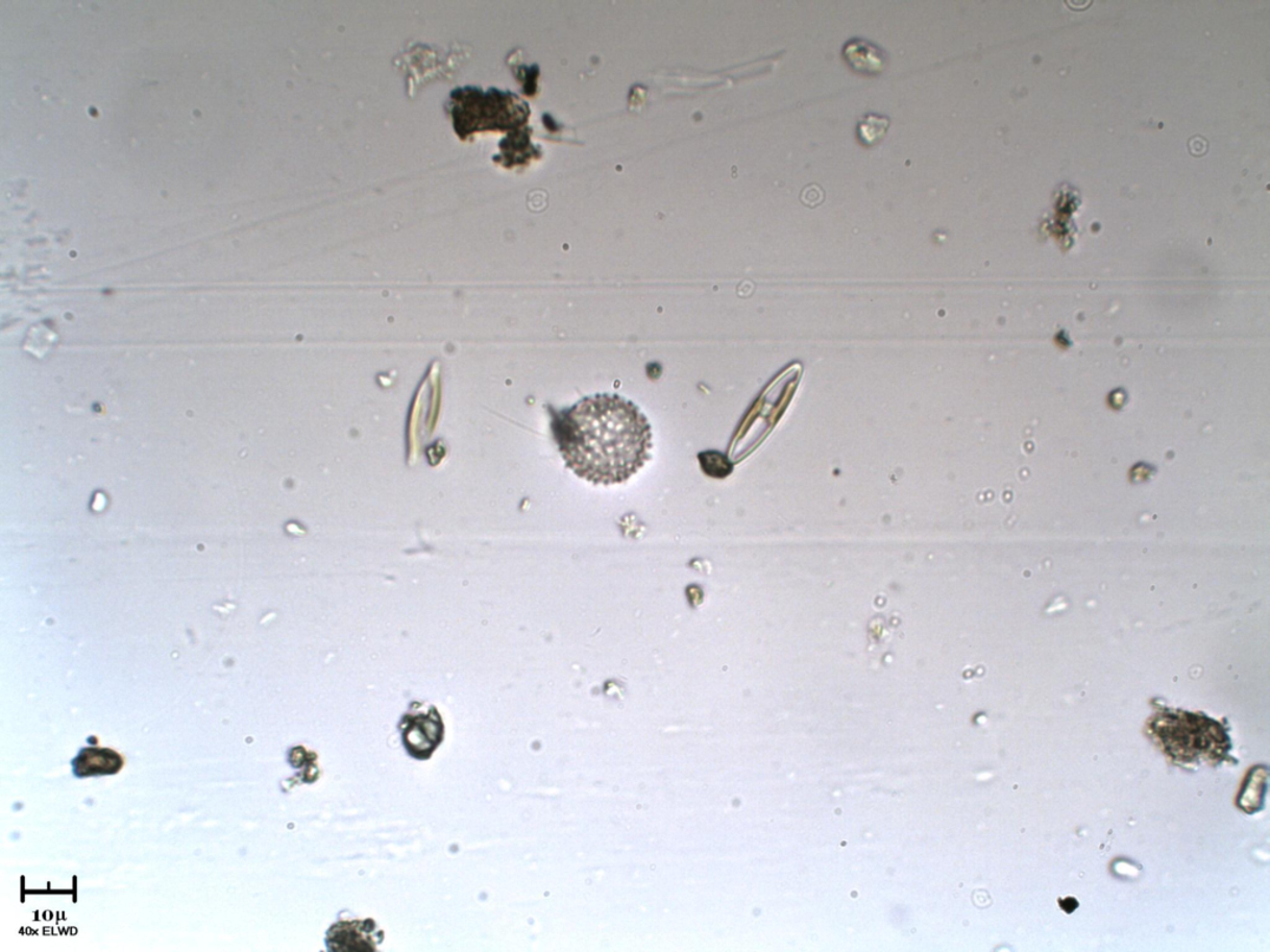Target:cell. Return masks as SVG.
Returning a JSON list of instances; mask_svg holds the SVG:
<instances>
[{"label":"cell","instance_id":"cell-1","mask_svg":"<svg viewBox=\"0 0 1270 952\" xmlns=\"http://www.w3.org/2000/svg\"><path fill=\"white\" fill-rule=\"evenodd\" d=\"M549 411L562 459L589 483H626L651 459V424L631 400L601 393Z\"/></svg>","mask_w":1270,"mask_h":952},{"label":"cell","instance_id":"cell-2","mask_svg":"<svg viewBox=\"0 0 1270 952\" xmlns=\"http://www.w3.org/2000/svg\"><path fill=\"white\" fill-rule=\"evenodd\" d=\"M1163 751L1178 761L1220 759L1227 753L1229 739L1220 724L1203 714L1169 711L1156 714L1149 725Z\"/></svg>","mask_w":1270,"mask_h":952},{"label":"cell","instance_id":"cell-3","mask_svg":"<svg viewBox=\"0 0 1270 952\" xmlns=\"http://www.w3.org/2000/svg\"><path fill=\"white\" fill-rule=\"evenodd\" d=\"M451 116L455 128L461 138L494 128H507L520 123L527 116L526 108L518 106L519 98L509 92L490 89L486 94L481 89H456L450 94Z\"/></svg>","mask_w":1270,"mask_h":952},{"label":"cell","instance_id":"cell-4","mask_svg":"<svg viewBox=\"0 0 1270 952\" xmlns=\"http://www.w3.org/2000/svg\"><path fill=\"white\" fill-rule=\"evenodd\" d=\"M405 715L400 724L402 744L406 752L417 760L432 757L444 738V726L435 707L420 711V704Z\"/></svg>","mask_w":1270,"mask_h":952},{"label":"cell","instance_id":"cell-5","mask_svg":"<svg viewBox=\"0 0 1270 952\" xmlns=\"http://www.w3.org/2000/svg\"><path fill=\"white\" fill-rule=\"evenodd\" d=\"M384 941L372 919L366 921L338 922L326 932L325 944L329 951H372Z\"/></svg>","mask_w":1270,"mask_h":952},{"label":"cell","instance_id":"cell-6","mask_svg":"<svg viewBox=\"0 0 1270 952\" xmlns=\"http://www.w3.org/2000/svg\"><path fill=\"white\" fill-rule=\"evenodd\" d=\"M842 56L851 69L863 75L880 74L886 67L885 52L879 46L861 39H851L844 46Z\"/></svg>","mask_w":1270,"mask_h":952},{"label":"cell","instance_id":"cell-7","mask_svg":"<svg viewBox=\"0 0 1270 952\" xmlns=\"http://www.w3.org/2000/svg\"><path fill=\"white\" fill-rule=\"evenodd\" d=\"M121 764V758L113 751L87 750L75 760V773L77 777L111 774L120 771Z\"/></svg>","mask_w":1270,"mask_h":952},{"label":"cell","instance_id":"cell-8","mask_svg":"<svg viewBox=\"0 0 1270 952\" xmlns=\"http://www.w3.org/2000/svg\"><path fill=\"white\" fill-rule=\"evenodd\" d=\"M889 128V118L875 114L863 116L857 123V138L862 146L873 147L883 140Z\"/></svg>","mask_w":1270,"mask_h":952},{"label":"cell","instance_id":"cell-9","mask_svg":"<svg viewBox=\"0 0 1270 952\" xmlns=\"http://www.w3.org/2000/svg\"><path fill=\"white\" fill-rule=\"evenodd\" d=\"M800 199L804 206L815 209L822 205L825 200L824 189L820 186V184H809V186L802 190Z\"/></svg>","mask_w":1270,"mask_h":952},{"label":"cell","instance_id":"cell-10","mask_svg":"<svg viewBox=\"0 0 1270 952\" xmlns=\"http://www.w3.org/2000/svg\"><path fill=\"white\" fill-rule=\"evenodd\" d=\"M1188 149L1191 155L1201 157L1208 153L1210 143L1203 136L1195 135L1189 138Z\"/></svg>","mask_w":1270,"mask_h":952}]
</instances>
